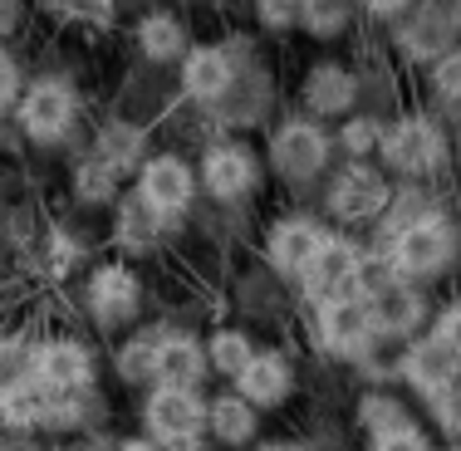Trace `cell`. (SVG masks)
<instances>
[{
	"label": "cell",
	"instance_id": "obj_11",
	"mask_svg": "<svg viewBox=\"0 0 461 451\" xmlns=\"http://www.w3.org/2000/svg\"><path fill=\"white\" fill-rule=\"evenodd\" d=\"M206 398L186 388H148L138 398V432L162 451H206Z\"/></svg>",
	"mask_w": 461,
	"mask_h": 451
},
{
	"label": "cell",
	"instance_id": "obj_51",
	"mask_svg": "<svg viewBox=\"0 0 461 451\" xmlns=\"http://www.w3.org/2000/svg\"><path fill=\"white\" fill-rule=\"evenodd\" d=\"M456 30H461V20H456Z\"/></svg>",
	"mask_w": 461,
	"mask_h": 451
},
{
	"label": "cell",
	"instance_id": "obj_31",
	"mask_svg": "<svg viewBox=\"0 0 461 451\" xmlns=\"http://www.w3.org/2000/svg\"><path fill=\"white\" fill-rule=\"evenodd\" d=\"M35 334L40 329H0V398L35 383Z\"/></svg>",
	"mask_w": 461,
	"mask_h": 451
},
{
	"label": "cell",
	"instance_id": "obj_39",
	"mask_svg": "<svg viewBox=\"0 0 461 451\" xmlns=\"http://www.w3.org/2000/svg\"><path fill=\"white\" fill-rule=\"evenodd\" d=\"M364 451H442L432 437V427L412 422V427H398V432H383V437H364Z\"/></svg>",
	"mask_w": 461,
	"mask_h": 451
},
{
	"label": "cell",
	"instance_id": "obj_41",
	"mask_svg": "<svg viewBox=\"0 0 461 451\" xmlns=\"http://www.w3.org/2000/svg\"><path fill=\"white\" fill-rule=\"evenodd\" d=\"M427 422H432V437L461 442V383H456V388H447L442 398L427 402Z\"/></svg>",
	"mask_w": 461,
	"mask_h": 451
},
{
	"label": "cell",
	"instance_id": "obj_27",
	"mask_svg": "<svg viewBox=\"0 0 461 451\" xmlns=\"http://www.w3.org/2000/svg\"><path fill=\"white\" fill-rule=\"evenodd\" d=\"M69 196H74V206L98 212V206H113L118 196H123V177H118L113 167H104L94 152H79V158L69 162Z\"/></svg>",
	"mask_w": 461,
	"mask_h": 451
},
{
	"label": "cell",
	"instance_id": "obj_7",
	"mask_svg": "<svg viewBox=\"0 0 461 451\" xmlns=\"http://www.w3.org/2000/svg\"><path fill=\"white\" fill-rule=\"evenodd\" d=\"M373 270V250L348 230H324V240L314 246L310 266L294 280V294H300L304 310H320V304L348 300V294H364V280Z\"/></svg>",
	"mask_w": 461,
	"mask_h": 451
},
{
	"label": "cell",
	"instance_id": "obj_21",
	"mask_svg": "<svg viewBox=\"0 0 461 451\" xmlns=\"http://www.w3.org/2000/svg\"><path fill=\"white\" fill-rule=\"evenodd\" d=\"M461 45V30L452 25V20H442V15H432V10H422L417 5L408 20H398V25L388 30V50H393V59L398 64H408V69H432L437 59H442L447 50H456Z\"/></svg>",
	"mask_w": 461,
	"mask_h": 451
},
{
	"label": "cell",
	"instance_id": "obj_10",
	"mask_svg": "<svg viewBox=\"0 0 461 451\" xmlns=\"http://www.w3.org/2000/svg\"><path fill=\"white\" fill-rule=\"evenodd\" d=\"M364 310H368V324L373 334H378V344H412V338L427 334V324H432V304H427V290H417V284L398 280V275L378 270V260H373L368 280H364Z\"/></svg>",
	"mask_w": 461,
	"mask_h": 451
},
{
	"label": "cell",
	"instance_id": "obj_13",
	"mask_svg": "<svg viewBox=\"0 0 461 451\" xmlns=\"http://www.w3.org/2000/svg\"><path fill=\"white\" fill-rule=\"evenodd\" d=\"M310 344L320 358L344 363V368H373L383 354L378 334H373V324H368L364 294H348V300L310 310Z\"/></svg>",
	"mask_w": 461,
	"mask_h": 451
},
{
	"label": "cell",
	"instance_id": "obj_17",
	"mask_svg": "<svg viewBox=\"0 0 461 451\" xmlns=\"http://www.w3.org/2000/svg\"><path fill=\"white\" fill-rule=\"evenodd\" d=\"M230 388L256 407L260 417L280 412V407H290V398L300 392V363H294V354H285L276 344H260L256 358L240 368V378L230 383Z\"/></svg>",
	"mask_w": 461,
	"mask_h": 451
},
{
	"label": "cell",
	"instance_id": "obj_47",
	"mask_svg": "<svg viewBox=\"0 0 461 451\" xmlns=\"http://www.w3.org/2000/svg\"><path fill=\"white\" fill-rule=\"evenodd\" d=\"M300 10H314V5H329V0H294Z\"/></svg>",
	"mask_w": 461,
	"mask_h": 451
},
{
	"label": "cell",
	"instance_id": "obj_35",
	"mask_svg": "<svg viewBox=\"0 0 461 451\" xmlns=\"http://www.w3.org/2000/svg\"><path fill=\"white\" fill-rule=\"evenodd\" d=\"M422 89H427V98H432V108L461 113V45L447 50L432 69H422Z\"/></svg>",
	"mask_w": 461,
	"mask_h": 451
},
{
	"label": "cell",
	"instance_id": "obj_34",
	"mask_svg": "<svg viewBox=\"0 0 461 451\" xmlns=\"http://www.w3.org/2000/svg\"><path fill=\"white\" fill-rule=\"evenodd\" d=\"M35 10L74 30H108L118 20V0H35Z\"/></svg>",
	"mask_w": 461,
	"mask_h": 451
},
{
	"label": "cell",
	"instance_id": "obj_33",
	"mask_svg": "<svg viewBox=\"0 0 461 451\" xmlns=\"http://www.w3.org/2000/svg\"><path fill=\"white\" fill-rule=\"evenodd\" d=\"M104 392H79V398H50V437H84L104 422Z\"/></svg>",
	"mask_w": 461,
	"mask_h": 451
},
{
	"label": "cell",
	"instance_id": "obj_43",
	"mask_svg": "<svg viewBox=\"0 0 461 451\" xmlns=\"http://www.w3.org/2000/svg\"><path fill=\"white\" fill-rule=\"evenodd\" d=\"M30 5H35V0H0V45H10V40L25 30Z\"/></svg>",
	"mask_w": 461,
	"mask_h": 451
},
{
	"label": "cell",
	"instance_id": "obj_38",
	"mask_svg": "<svg viewBox=\"0 0 461 451\" xmlns=\"http://www.w3.org/2000/svg\"><path fill=\"white\" fill-rule=\"evenodd\" d=\"M25 84H30L25 59H20L10 45H0V123L15 118V104H20V94H25Z\"/></svg>",
	"mask_w": 461,
	"mask_h": 451
},
{
	"label": "cell",
	"instance_id": "obj_3",
	"mask_svg": "<svg viewBox=\"0 0 461 451\" xmlns=\"http://www.w3.org/2000/svg\"><path fill=\"white\" fill-rule=\"evenodd\" d=\"M260 158H266L270 177L285 182V186H294V192L324 186V177L339 167L334 128L320 123V118H310V113H300V108H290V113L270 118Z\"/></svg>",
	"mask_w": 461,
	"mask_h": 451
},
{
	"label": "cell",
	"instance_id": "obj_45",
	"mask_svg": "<svg viewBox=\"0 0 461 451\" xmlns=\"http://www.w3.org/2000/svg\"><path fill=\"white\" fill-rule=\"evenodd\" d=\"M113 451H162L158 442H148V437H113Z\"/></svg>",
	"mask_w": 461,
	"mask_h": 451
},
{
	"label": "cell",
	"instance_id": "obj_15",
	"mask_svg": "<svg viewBox=\"0 0 461 451\" xmlns=\"http://www.w3.org/2000/svg\"><path fill=\"white\" fill-rule=\"evenodd\" d=\"M294 94H300V113L339 128L348 113L364 108V74L344 59H314V64H304Z\"/></svg>",
	"mask_w": 461,
	"mask_h": 451
},
{
	"label": "cell",
	"instance_id": "obj_19",
	"mask_svg": "<svg viewBox=\"0 0 461 451\" xmlns=\"http://www.w3.org/2000/svg\"><path fill=\"white\" fill-rule=\"evenodd\" d=\"M212 363H206V338L196 329H172L162 324L158 334V358H152V388H186L206 392Z\"/></svg>",
	"mask_w": 461,
	"mask_h": 451
},
{
	"label": "cell",
	"instance_id": "obj_30",
	"mask_svg": "<svg viewBox=\"0 0 461 451\" xmlns=\"http://www.w3.org/2000/svg\"><path fill=\"white\" fill-rule=\"evenodd\" d=\"M50 427V392L25 383V388L0 398V437H35Z\"/></svg>",
	"mask_w": 461,
	"mask_h": 451
},
{
	"label": "cell",
	"instance_id": "obj_14",
	"mask_svg": "<svg viewBox=\"0 0 461 451\" xmlns=\"http://www.w3.org/2000/svg\"><path fill=\"white\" fill-rule=\"evenodd\" d=\"M133 192L152 206L158 216H167L172 226H182L202 202V182H196V158H186L177 148H152L148 162L133 172Z\"/></svg>",
	"mask_w": 461,
	"mask_h": 451
},
{
	"label": "cell",
	"instance_id": "obj_36",
	"mask_svg": "<svg viewBox=\"0 0 461 451\" xmlns=\"http://www.w3.org/2000/svg\"><path fill=\"white\" fill-rule=\"evenodd\" d=\"M354 20H358L354 0H329V5H314L300 15V35L320 40V45H334V40H344L354 30Z\"/></svg>",
	"mask_w": 461,
	"mask_h": 451
},
{
	"label": "cell",
	"instance_id": "obj_18",
	"mask_svg": "<svg viewBox=\"0 0 461 451\" xmlns=\"http://www.w3.org/2000/svg\"><path fill=\"white\" fill-rule=\"evenodd\" d=\"M393 378L427 407L432 398H442L447 388L461 383V363L447 354L432 334H422V338H412V344L398 348V358H393Z\"/></svg>",
	"mask_w": 461,
	"mask_h": 451
},
{
	"label": "cell",
	"instance_id": "obj_4",
	"mask_svg": "<svg viewBox=\"0 0 461 451\" xmlns=\"http://www.w3.org/2000/svg\"><path fill=\"white\" fill-rule=\"evenodd\" d=\"M79 304H84V319L108 338H123L133 334L148 314V280L133 260L123 256H108V260H94L84 270V284H79Z\"/></svg>",
	"mask_w": 461,
	"mask_h": 451
},
{
	"label": "cell",
	"instance_id": "obj_2",
	"mask_svg": "<svg viewBox=\"0 0 461 451\" xmlns=\"http://www.w3.org/2000/svg\"><path fill=\"white\" fill-rule=\"evenodd\" d=\"M452 162V138L432 108H402L383 123L378 167L393 186H427Z\"/></svg>",
	"mask_w": 461,
	"mask_h": 451
},
{
	"label": "cell",
	"instance_id": "obj_32",
	"mask_svg": "<svg viewBox=\"0 0 461 451\" xmlns=\"http://www.w3.org/2000/svg\"><path fill=\"white\" fill-rule=\"evenodd\" d=\"M383 113H348L344 123L334 128V148H339V162H378V142H383Z\"/></svg>",
	"mask_w": 461,
	"mask_h": 451
},
{
	"label": "cell",
	"instance_id": "obj_25",
	"mask_svg": "<svg viewBox=\"0 0 461 451\" xmlns=\"http://www.w3.org/2000/svg\"><path fill=\"white\" fill-rule=\"evenodd\" d=\"M260 427H266V417L240 398L236 388H221V392L206 398V442H212V446L250 451L260 442Z\"/></svg>",
	"mask_w": 461,
	"mask_h": 451
},
{
	"label": "cell",
	"instance_id": "obj_1",
	"mask_svg": "<svg viewBox=\"0 0 461 451\" xmlns=\"http://www.w3.org/2000/svg\"><path fill=\"white\" fill-rule=\"evenodd\" d=\"M373 260H378V270H388V275H398V280L417 284V290H427V284L447 280V275L456 270L461 226L452 221L447 206H432V212H422L417 221L398 226L388 240H378Z\"/></svg>",
	"mask_w": 461,
	"mask_h": 451
},
{
	"label": "cell",
	"instance_id": "obj_49",
	"mask_svg": "<svg viewBox=\"0 0 461 451\" xmlns=\"http://www.w3.org/2000/svg\"><path fill=\"white\" fill-rule=\"evenodd\" d=\"M0 451H10V442H5V437H0Z\"/></svg>",
	"mask_w": 461,
	"mask_h": 451
},
{
	"label": "cell",
	"instance_id": "obj_6",
	"mask_svg": "<svg viewBox=\"0 0 461 451\" xmlns=\"http://www.w3.org/2000/svg\"><path fill=\"white\" fill-rule=\"evenodd\" d=\"M256 59V45L246 35H226V40H196L177 64V94L182 104L216 113L230 94H236L246 64Z\"/></svg>",
	"mask_w": 461,
	"mask_h": 451
},
{
	"label": "cell",
	"instance_id": "obj_28",
	"mask_svg": "<svg viewBox=\"0 0 461 451\" xmlns=\"http://www.w3.org/2000/svg\"><path fill=\"white\" fill-rule=\"evenodd\" d=\"M354 422L364 437H383V432H398V427H412L417 412L402 392L393 388H364V398L354 407Z\"/></svg>",
	"mask_w": 461,
	"mask_h": 451
},
{
	"label": "cell",
	"instance_id": "obj_44",
	"mask_svg": "<svg viewBox=\"0 0 461 451\" xmlns=\"http://www.w3.org/2000/svg\"><path fill=\"white\" fill-rule=\"evenodd\" d=\"M417 5L432 10V15H442V20H452V25L461 20V0H417Z\"/></svg>",
	"mask_w": 461,
	"mask_h": 451
},
{
	"label": "cell",
	"instance_id": "obj_5",
	"mask_svg": "<svg viewBox=\"0 0 461 451\" xmlns=\"http://www.w3.org/2000/svg\"><path fill=\"white\" fill-rule=\"evenodd\" d=\"M84 123V94L79 84L69 79V74H30L25 94H20L15 104V133L30 142V148L40 152H54L64 148V142H74Z\"/></svg>",
	"mask_w": 461,
	"mask_h": 451
},
{
	"label": "cell",
	"instance_id": "obj_20",
	"mask_svg": "<svg viewBox=\"0 0 461 451\" xmlns=\"http://www.w3.org/2000/svg\"><path fill=\"white\" fill-rule=\"evenodd\" d=\"M167 216H158L148 202L133 192V186H123V196H118L113 206H108V240H113V250L123 260H142V256H158L162 240L172 236Z\"/></svg>",
	"mask_w": 461,
	"mask_h": 451
},
{
	"label": "cell",
	"instance_id": "obj_46",
	"mask_svg": "<svg viewBox=\"0 0 461 451\" xmlns=\"http://www.w3.org/2000/svg\"><path fill=\"white\" fill-rule=\"evenodd\" d=\"M250 451H310L304 442H290V437H270V442H256Z\"/></svg>",
	"mask_w": 461,
	"mask_h": 451
},
{
	"label": "cell",
	"instance_id": "obj_12",
	"mask_svg": "<svg viewBox=\"0 0 461 451\" xmlns=\"http://www.w3.org/2000/svg\"><path fill=\"white\" fill-rule=\"evenodd\" d=\"M104 378V358L84 334L74 329H45L35 334V388L50 398H79V392H98Z\"/></svg>",
	"mask_w": 461,
	"mask_h": 451
},
{
	"label": "cell",
	"instance_id": "obj_37",
	"mask_svg": "<svg viewBox=\"0 0 461 451\" xmlns=\"http://www.w3.org/2000/svg\"><path fill=\"white\" fill-rule=\"evenodd\" d=\"M250 15H256L260 35H300L304 10L294 5V0H250Z\"/></svg>",
	"mask_w": 461,
	"mask_h": 451
},
{
	"label": "cell",
	"instance_id": "obj_22",
	"mask_svg": "<svg viewBox=\"0 0 461 451\" xmlns=\"http://www.w3.org/2000/svg\"><path fill=\"white\" fill-rule=\"evenodd\" d=\"M192 45H196L192 25H186L182 10H172V5H148L133 20V50H138L142 64H152V69H177L182 54Z\"/></svg>",
	"mask_w": 461,
	"mask_h": 451
},
{
	"label": "cell",
	"instance_id": "obj_23",
	"mask_svg": "<svg viewBox=\"0 0 461 451\" xmlns=\"http://www.w3.org/2000/svg\"><path fill=\"white\" fill-rule=\"evenodd\" d=\"M270 108H276V74L260 59H250L246 74H240V84H236V94H230L212 118L226 128V138H240L246 128H270Z\"/></svg>",
	"mask_w": 461,
	"mask_h": 451
},
{
	"label": "cell",
	"instance_id": "obj_9",
	"mask_svg": "<svg viewBox=\"0 0 461 451\" xmlns=\"http://www.w3.org/2000/svg\"><path fill=\"white\" fill-rule=\"evenodd\" d=\"M266 158H260L256 142L246 138H212L202 152H196V182H202V196L216 206H240L266 186Z\"/></svg>",
	"mask_w": 461,
	"mask_h": 451
},
{
	"label": "cell",
	"instance_id": "obj_48",
	"mask_svg": "<svg viewBox=\"0 0 461 451\" xmlns=\"http://www.w3.org/2000/svg\"><path fill=\"white\" fill-rule=\"evenodd\" d=\"M442 451H461V442H447V446H442Z\"/></svg>",
	"mask_w": 461,
	"mask_h": 451
},
{
	"label": "cell",
	"instance_id": "obj_29",
	"mask_svg": "<svg viewBox=\"0 0 461 451\" xmlns=\"http://www.w3.org/2000/svg\"><path fill=\"white\" fill-rule=\"evenodd\" d=\"M256 338H250V329L240 324H216L212 334H206V363H212V378H221L226 388L240 378V368H246L250 358H256Z\"/></svg>",
	"mask_w": 461,
	"mask_h": 451
},
{
	"label": "cell",
	"instance_id": "obj_16",
	"mask_svg": "<svg viewBox=\"0 0 461 451\" xmlns=\"http://www.w3.org/2000/svg\"><path fill=\"white\" fill-rule=\"evenodd\" d=\"M324 230H329V221L320 212H280V216H270V221H266L256 250H260V260H266V270L276 275V280L294 284V280H300V270L310 266L314 246L324 240Z\"/></svg>",
	"mask_w": 461,
	"mask_h": 451
},
{
	"label": "cell",
	"instance_id": "obj_50",
	"mask_svg": "<svg viewBox=\"0 0 461 451\" xmlns=\"http://www.w3.org/2000/svg\"><path fill=\"white\" fill-rule=\"evenodd\" d=\"M54 451H74V446H54Z\"/></svg>",
	"mask_w": 461,
	"mask_h": 451
},
{
	"label": "cell",
	"instance_id": "obj_24",
	"mask_svg": "<svg viewBox=\"0 0 461 451\" xmlns=\"http://www.w3.org/2000/svg\"><path fill=\"white\" fill-rule=\"evenodd\" d=\"M89 152L104 162V167H113L118 177H133L142 162H148V152H152V133H148V123H142V118L108 113L104 123L94 128Z\"/></svg>",
	"mask_w": 461,
	"mask_h": 451
},
{
	"label": "cell",
	"instance_id": "obj_42",
	"mask_svg": "<svg viewBox=\"0 0 461 451\" xmlns=\"http://www.w3.org/2000/svg\"><path fill=\"white\" fill-rule=\"evenodd\" d=\"M354 10L368 20V25H383V30H393L398 20H408L412 10H417V0H354Z\"/></svg>",
	"mask_w": 461,
	"mask_h": 451
},
{
	"label": "cell",
	"instance_id": "obj_40",
	"mask_svg": "<svg viewBox=\"0 0 461 451\" xmlns=\"http://www.w3.org/2000/svg\"><path fill=\"white\" fill-rule=\"evenodd\" d=\"M427 334L437 338V344L447 348L456 363H461V294H452V300H442L432 310V324H427Z\"/></svg>",
	"mask_w": 461,
	"mask_h": 451
},
{
	"label": "cell",
	"instance_id": "obj_26",
	"mask_svg": "<svg viewBox=\"0 0 461 451\" xmlns=\"http://www.w3.org/2000/svg\"><path fill=\"white\" fill-rule=\"evenodd\" d=\"M158 334H162V324H138L133 334H123V338L113 344V358H108V368H113V378L123 383V388H138V392L152 388Z\"/></svg>",
	"mask_w": 461,
	"mask_h": 451
},
{
	"label": "cell",
	"instance_id": "obj_8",
	"mask_svg": "<svg viewBox=\"0 0 461 451\" xmlns=\"http://www.w3.org/2000/svg\"><path fill=\"white\" fill-rule=\"evenodd\" d=\"M388 202H393V182L383 177L378 162H339L320 186V206H324L320 216L334 230H348V236L358 226H378Z\"/></svg>",
	"mask_w": 461,
	"mask_h": 451
}]
</instances>
